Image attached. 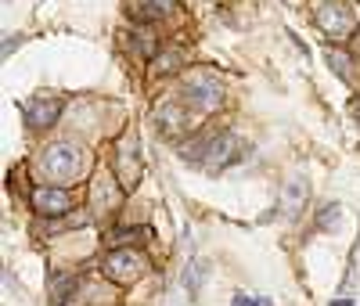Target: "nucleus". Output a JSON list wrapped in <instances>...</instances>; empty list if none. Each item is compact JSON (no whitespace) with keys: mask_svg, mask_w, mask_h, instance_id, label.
<instances>
[{"mask_svg":"<svg viewBox=\"0 0 360 306\" xmlns=\"http://www.w3.org/2000/svg\"><path fill=\"white\" fill-rule=\"evenodd\" d=\"M184 162L195 166V170H205V173H224L227 166H234L238 159L245 155V141L231 134V130H213L198 141H191L184 151Z\"/></svg>","mask_w":360,"mask_h":306,"instance_id":"obj_1","label":"nucleus"},{"mask_svg":"<svg viewBox=\"0 0 360 306\" xmlns=\"http://www.w3.org/2000/svg\"><path fill=\"white\" fill-rule=\"evenodd\" d=\"M40 173L54 184H65V180H76L86 166V155H83V148L69 144V141H58L51 148H44V155L37 159Z\"/></svg>","mask_w":360,"mask_h":306,"instance_id":"obj_2","label":"nucleus"},{"mask_svg":"<svg viewBox=\"0 0 360 306\" xmlns=\"http://www.w3.org/2000/svg\"><path fill=\"white\" fill-rule=\"evenodd\" d=\"M184 101L191 112H213L224 101V87L213 72H188L184 79Z\"/></svg>","mask_w":360,"mask_h":306,"instance_id":"obj_3","label":"nucleus"},{"mask_svg":"<svg viewBox=\"0 0 360 306\" xmlns=\"http://www.w3.org/2000/svg\"><path fill=\"white\" fill-rule=\"evenodd\" d=\"M317 25L332 40H342L356 29V15H353V8L346 4V0H328V4L317 8Z\"/></svg>","mask_w":360,"mask_h":306,"instance_id":"obj_4","label":"nucleus"},{"mask_svg":"<svg viewBox=\"0 0 360 306\" xmlns=\"http://www.w3.org/2000/svg\"><path fill=\"white\" fill-rule=\"evenodd\" d=\"M105 274L112 281L127 285V281H137L144 274V256L134 253V249H112L108 260H105Z\"/></svg>","mask_w":360,"mask_h":306,"instance_id":"obj_5","label":"nucleus"},{"mask_svg":"<svg viewBox=\"0 0 360 306\" xmlns=\"http://www.w3.org/2000/svg\"><path fill=\"white\" fill-rule=\"evenodd\" d=\"M119 191H123V188H115L112 173H98L94 177V188H90V209H94L98 220L119 209Z\"/></svg>","mask_w":360,"mask_h":306,"instance_id":"obj_6","label":"nucleus"},{"mask_svg":"<svg viewBox=\"0 0 360 306\" xmlns=\"http://www.w3.org/2000/svg\"><path fill=\"white\" fill-rule=\"evenodd\" d=\"M62 101L58 98H33L25 105V127L29 130H47V127H54L58 122V115H62Z\"/></svg>","mask_w":360,"mask_h":306,"instance_id":"obj_7","label":"nucleus"},{"mask_svg":"<svg viewBox=\"0 0 360 306\" xmlns=\"http://www.w3.org/2000/svg\"><path fill=\"white\" fill-rule=\"evenodd\" d=\"M33 209L40 217H65L72 209V195L65 188H37L33 191Z\"/></svg>","mask_w":360,"mask_h":306,"instance_id":"obj_8","label":"nucleus"},{"mask_svg":"<svg viewBox=\"0 0 360 306\" xmlns=\"http://www.w3.org/2000/svg\"><path fill=\"white\" fill-rule=\"evenodd\" d=\"M119 180H123V188H134L141 180V159H137V137H123L119 141Z\"/></svg>","mask_w":360,"mask_h":306,"instance_id":"obj_9","label":"nucleus"},{"mask_svg":"<svg viewBox=\"0 0 360 306\" xmlns=\"http://www.w3.org/2000/svg\"><path fill=\"white\" fill-rule=\"evenodd\" d=\"M155 122H159V130H162L166 137H176V134L188 130V108H180L176 101H166V105H159Z\"/></svg>","mask_w":360,"mask_h":306,"instance_id":"obj_10","label":"nucleus"},{"mask_svg":"<svg viewBox=\"0 0 360 306\" xmlns=\"http://www.w3.org/2000/svg\"><path fill=\"white\" fill-rule=\"evenodd\" d=\"M303 202H307V180L303 177H292L285 184V195H281V209H285V217L295 220L299 212H303Z\"/></svg>","mask_w":360,"mask_h":306,"instance_id":"obj_11","label":"nucleus"},{"mask_svg":"<svg viewBox=\"0 0 360 306\" xmlns=\"http://www.w3.org/2000/svg\"><path fill=\"white\" fill-rule=\"evenodd\" d=\"M130 11H134L137 22H152L159 15H173L176 0H130Z\"/></svg>","mask_w":360,"mask_h":306,"instance_id":"obj_12","label":"nucleus"},{"mask_svg":"<svg viewBox=\"0 0 360 306\" xmlns=\"http://www.w3.org/2000/svg\"><path fill=\"white\" fill-rule=\"evenodd\" d=\"M184 61H188V54L173 47V51H162V54L152 58V69H155V76H169V72H176L180 65H184Z\"/></svg>","mask_w":360,"mask_h":306,"instance_id":"obj_13","label":"nucleus"},{"mask_svg":"<svg viewBox=\"0 0 360 306\" xmlns=\"http://www.w3.org/2000/svg\"><path fill=\"white\" fill-rule=\"evenodd\" d=\"M328 69H332L339 79H353V61H349V54L346 51H339V47H328Z\"/></svg>","mask_w":360,"mask_h":306,"instance_id":"obj_14","label":"nucleus"},{"mask_svg":"<svg viewBox=\"0 0 360 306\" xmlns=\"http://www.w3.org/2000/svg\"><path fill=\"white\" fill-rule=\"evenodd\" d=\"M72 292H76V278H72V274H62V278H54V302H58V306L69 302Z\"/></svg>","mask_w":360,"mask_h":306,"instance_id":"obj_15","label":"nucleus"},{"mask_svg":"<svg viewBox=\"0 0 360 306\" xmlns=\"http://www.w3.org/2000/svg\"><path fill=\"white\" fill-rule=\"evenodd\" d=\"M137 238H152L148 227H123V231H112L108 234V245H119V241H137Z\"/></svg>","mask_w":360,"mask_h":306,"instance_id":"obj_16","label":"nucleus"},{"mask_svg":"<svg viewBox=\"0 0 360 306\" xmlns=\"http://www.w3.org/2000/svg\"><path fill=\"white\" fill-rule=\"evenodd\" d=\"M339 212H342L339 205H324L321 217H317V227L321 231H339Z\"/></svg>","mask_w":360,"mask_h":306,"instance_id":"obj_17","label":"nucleus"},{"mask_svg":"<svg viewBox=\"0 0 360 306\" xmlns=\"http://www.w3.org/2000/svg\"><path fill=\"white\" fill-rule=\"evenodd\" d=\"M231 306H274V302L263 299V295H245V292H238V295L231 299Z\"/></svg>","mask_w":360,"mask_h":306,"instance_id":"obj_18","label":"nucleus"},{"mask_svg":"<svg viewBox=\"0 0 360 306\" xmlns=\"http://www.w3.org/2000/svg\"><path fill=\"white\" fill-rule=\"evenodd\" d=\"M134 51H141V54H155V40L148 37V33H137V37H134Z\"/></svg>","mask_w":360,"mask_h":306,"instance_id":"obj_19","label":"nucleus"},{"mask_svg":"<svg viewBox=\"0 0 360 306\" xmlns=\"http://www.w3.org/2000/svg\"><path fill=\"white\" fill-rule=\"evenodd\" d=\"M11 47H18V37H8V40H4V58L11 54Z\"/></svg>","mask_w":360,"mask_h":306,"instance_id":"obj_20","label":"nucleus"}]
</instances>
